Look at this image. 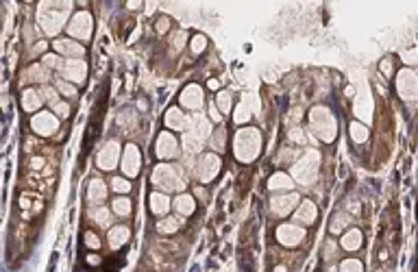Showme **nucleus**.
<instances>
[{
	"label": "nucleus",
	"mask_w": 418,
	"mask_h": 272,
	"mask_svg": "<svg viewBox=\"0 0 418 272\" xmlns=\"http://www.w3.org/2000/svg\"><path fill=\"white\" fill-rule=\"evenodd\" d=\"M92 31H94V20H92V13L87 11H79L72 15V20L68 24V33H70V39H81V42H87L92 37Z\"/></svg>",
	"instance_id": "nucleus-6"
},
{
	"label": "nucleus",
	"mask_w": 418,
	"mask_h": 272,
	"mask_svg": "<svg viewBox=\"0 0 418 272\" xmlns=\"http://www.w3.org/2000/svg\"><path fill=\"white\" fill-rule=\"evenodd\" d=\"M275 272H285V268H283V266H277V268H275Z\"/></svg>",
	"instance_id": "nucleus-55"
},
{
	"label": "nucleus",
	"mask_w": 418,
	"mask_h": 272,
	"mask_svg": "<svg viewBox=\"0 0 418 272\" xmlns=\"http://www.w3.org/2000/svg\"><path fill=\"white\" fill-rule=\"evenodd\" d=\"M179 103H181L185 109H192L199 113L203 109V103H205V96H203V89L196 85V83H190L183 92H181V98H179Z\"/></svg>",
	"instance_id": "nucleus-15"
},
{
	"label": "nucleus",
	"mask_w": 418,
	"mask_h": 272,
	"mask_svg": "<svg viewBox=\"0 0 418 272\" xmlns=\"http://www.w3.org/2000/svg\"><path fill=\"white\" fill-rule=\"evenodd\" d=\"M190 133H194L199 139H203V142H207L211 137V122L205 118L201 111L194 113V118L190 120Z\"/></svg>",
	"instance_id": "nucleus-18"
},
{
	"label": "nucleus",
	"mask_w": 418,
	"mask_h": 272,
	"mask_svg": "<svg viewBox=\"0 0 418 272\" xmlns=\"http://www.w3.org/2000/svg\"><path fill=\"white\" fill-rule=\"evenodd\" d=\"M53 111H55V115H59V118H68V115H70V105L59 101L57 105H53Z\"/></svg>",
	"instance_id": "nucleus-43"
},
{
	"label": "nucleus",
	"mask_w": 418,
	"mask_h": 272,
	"mask_svg": "<svg viewBox=\"0 0 418 272\" xmlns=\"http://www.w3.org/2000/svg\"><path fill=\"white\" fill-rule=\"evenodd\" d=\"M31 129L42 137H51V135H55V131L59 129V120H57V115L51 111H37L31 118Z\"/></svg>",
	"instance_id": "nucleus-9"
},
{
	"label": "nucleus",
	"mask_w": 418,
	"mask_h": 272,
	"mask_svg": "<svg viewBox=\"0 0 418 272\" xmlns=\"http://www.w3.org/2000/svg\"><path fill=\"white\" fill-rule=\"evenodd\" d=\"M27 79L29 81H37V83H46V81H48V72H46L44 65L33 63L29 68V72H27Z\"/></svg>",
	"instance_id": "nucleus-32"
},
{
	"label": "nucleus",
	"mask_w": 418,
	"mask_h": 272,
	"mask_svg": "<svg viewBox=\"0 0 418 272\" xmlns=\"http://www.w3.org/2000/svg\"><path fill=\"white\" fill-rule=\"evenodd\" d=\"M155 155H157L159 159H175L179 155V142L170 131H163V133L157 135V142H155Z\"/></svg>",
	"instance_id": "nucleus-10"
},
{
	"label": "nucleus",
	"mask_w": 418,
	"mask_h": 272,
	"mask_svg": "<svg viewBox=\"0 0 418 272\" xmlns=\"http://www.w3.org/2000/svg\"><path fill=\"white\" fill-rule=\"evenodd\" d=\"M290 139H292L294 144H305V135H303V131H301L299 127L290 129Z\"/></svg>",
	"instance_id": "nucleus-50"
},
{
	"label": "nucleus",
	"mask_w": 418,
	"mask_h": 272,
	"mask_svg": "<svg viewBox=\"0 0 418 272\" xmlns=\"http://www.w3.org/2000/svg\"><path fill=\"white\" fill-rule=\"evenodd\" d=\"M42 166H44V159H42V157H33V159H31V168H33V170H39Z\"/></svg>",
	"instance_id": "nucleus-52"
},
{
	"label": "nucleus",
	"mask_w": 418,
	"mask_h": 272,
	"mask_svg": "<svg viewBox=\"0 0 418 272\" xmlns=\"http://www.w3.org/2000/svg\"><path fill=\"white\" fill-rule=\"evenodd\" d=\"M349 133H351V139H353L355 144H364L368 139V127H364L362 122H351Z\"/></svg>",
	"instance_id": "nucleus-29"
},
{
	"label": "nucleus",
	"mask_w": 418,
	"mask_h": 272,
	"mask_svg": "<svg viewBox=\"0 0 418 272\" xmlns=\"http://www.w3.org/2000/svg\"><path fill=\"white\" fill-rule=\"evenodd\" d=\"M172 207L177 209V213H181V216H192L194 209H196V203H194V196L190 194H179L175 203H172Z\"/></svg>",
	"instance_id": "nucleus-26"
},
{
	"label": "nucleus",
	"mask_w": 418,
	"mask_h": 272,
	"mask_svg": "<svg viewBox=\"0 0 418 272\" xmlns=\"http://www.w3.org/2000/svg\"><path fill=\"white\" fill-rule=\"evenodd\" d=\"M89 218H92L96 225L105 227V229L111 225V213H109L107 207H96V209H92V211H89Z\"/></svg>",
	"instance_id": "nucleus-30"
},
{
	"label": "nucleus",
	"mask_w": 418,
	"mask_h": 272,
	"mask_svg": "<svg viewBox=\"0 0 418 272\" xmlns=\"http://www.w3.org/2000/svg\"><path fill=\"white\" fill-rule=\"evenodd\" d=\"M185 39H187V33L185 31H179L175 37H172V48H177V51H181V48L185 46Z\"/></svg>",
	"instance_id": "nucleus-46"
},
{
	"label": "nucleus",
	"mask_w": 418,
	"mask_h": 272,
	"mask_svg": "<svg viewBox=\"0 0 418 272\" xmlns=\"http://www.w3.org/2000/svg\"><path fill=\"white\" fill-rule=\"evenodd\" d=\"M53 48H55L57 55H63V57H68V59H81L85 53L83 46L77 44L75 39H55Z\"/></svg>",
	"instance_id": "nucleus-17"
},
{
	"label": "nucleus",
	"mask_w": 418,
	"mask_h": 272,
	"mask_svg": "<svg viewBox=\"0 0 418 272\" xmlns=\"http://www.w3.org/2000/svg\"><path fill=\"white\" fill-rule=\"evenodd\" d=\"M401 59H403V63H407V65H416L418 63V51H407V53L401 55Z\"/></svg>",
	"instance_id": "nucleus-49"
},
{
	"label": "nucleus",
	"mask_w": 418,
	"mask_h": 272,
	"mask_svg": "<svg viewBox=\"0 0 418 272\" xmlns=\"http://www.w3.org/2000/svg\"><path fill=\"white\" fill-rule=\"evenodd\" d=\"M379 70H381L383 77H392V72H395V65H392V59H390V57H386V59H381V63H379Z\"/></svg>",
	"instance_id": "nucleus-45"
},
{
	"label": "nucleus",
	"mask_w": 418,
	"mask_h": 272,
	"mask_svg": "<svg viewBox=\"0 0 418 272\" xmlns=\"http://www.w3.org/2000/svg\"><path fill=\"white\" fill-rule=\"evenodd\" d=\"M87 199L89 203H101L107 199V185H105L103 179H92L87 187Z\"/></svg>",
	"instance_id": "nucleus-24"
},
{
	"label": "nucleus",
	"mask_w": 418,
	"mask_h": 272,
	"mask_svg": "<svg viewBox=\"0 0 418 272\" xmlns=\"http://www.w3.org/2000/svg\"><path fill=\"white\" fill-rule=\"evenodd\" d=\"M63 81H70V83H83L87 77V65L83 59H65L63 61Z\"/></svg>",
	"instance_id": "nucleus-14"
},
{
	"label": "nucleus",
	"mask_w": 418,
	"mask_h": 272,
	"mask_svg": "<svg viewBox=\"0 0 418 272\" xmlns=\"http://www.w3.org/2000/svg\"><path fill=\"white\" fill-rule=\"evenodd\" d=\"M42 98H46V101L51 103V107L59 103V96H57V92L53 87H42Z\"/></svg>",
	"instance_id": "nucleus-44"
},
{
	"label": "nucleus",
	"mask_w": 418,
	"mask_h": 272,
	"mask_svg": "<svg viewBox=\"0 0 418 272\" xmlns=\"http://www.w3.org/2000/svg\"><path fill=\"white\" fill-rule=\"evenodd\" d=\"M183 148H185V153L187 155H196V153H201L203 151V146H205V142L203 139H199L194 133H190V131H185V135H183Z\"/></svg>",
	"instance_id": "nucleus-28"
},
{
	"label": "nucleus",
	"mask_w": 418,
	"mask_h": 272,
	"mask_svg": "<svg viewBox=\"0 0 418 272\" xmlns=\"http://www.w3.org/2000/svg\"><path fill=\"white\" fill-rule=\"evenodd\" d=\"M87 263H89V266H98V263H101V259H98L96 255H87Z\"/></svg>",
	"instance_id": "nucleus-54"
},
{
	"label": "nucleus",
	"mask_w": 418,
	"mask_h": 272,
	"mask_svg": "<svg viewBox=\"0 0 418 272\" xmlns=\"http://www.w3.org/2000/svg\"><path fill=\"white\" fill-rule=\"evenodd\" d=\"M111 187H113V192H118V194H129L131 192V181L125 179V177H113Z\"/></svg>",
	"instance_id": "nucleus-34"
},
{
	"label": "nucleus",
	"mask_w": 418,
	"mask_h": 272,
	"mask_svg": "<svg viewBox=\"0 0 418 272\" xmlns=\"http://www.w3.org/2000/svg\"><path fill=\"white\" fill-rule=\"evenodd\" d=\"M342 249L344 251H357L362 249V231L359 229H349L342 235Z\"/></svg>",
	"instance_id": "nucleus-27"
},
{
	"label": "nucleus",
	"mask_w": 418,
	"mask_h": 272,
	"mask_svg": "<svg viewBox=\"0 0 418 272\" xmlns=\"http://www.w3.org/2000/svg\"><path fill=\"white\" fill-rule=\"evenodd\" d=\"M205 48H207V37L201 35V33L190 39V51H192V55H201Z\"/></svg>",
	"instance_id": "nucleus-35"
},
{
	"label": "nucleus",
	"mask_w": 418,
	"mask_h": 272,
	"mask_svg": "<svg viewBox=\"0 0 418 272\" xmlns=\"http://www.w3.org/2000/svg\"><path fill=\"white\" fill-rule=\"evenodd\" d=\"M155 29H157V33H166L170 29V20L166 18V15H161V18L157 20V24H155Z\"/></svg>",
	"instance_id": "nucleus-51"
},
{
	"label": "nucleus",
	"mask_w": 418,
	"mask_h": 272,
	"mask_svg": "<svg viewBox=\"0 0 418 272\" xmlns=\"http://www.w3.org/2000/svg\"><path fill=\"white\" fill-rule=\"evenodd\" d=\"M397 92L403 101H418V74L412 70H401L397 77Z\"/></svg>",
	"instance_id": "nucleus-8"
},
{
	"label": "nucleus",
	"mask_w": 418,
	"mask_h": 272,
	"mask_svg": "<svg viewBox=\"0 0 418 272\" xmlns=\"http://www.w3.org/2000/svg\"><path fill=\"white\" fill-rule=\"evenodd\" d=\"M207 87L211 89V92H216V89H220V81H218V79H209V81H207Z\"/></svg>",
	"instance_id": "nucleus-53"
},
{
	"label": "nucleus",
	"mask_w": 418,
	"mask_h": 272,
	"mask_svg": "<svg viewBox=\"0 0 418 272\" xmlns=\"http://www.w3.org/2000/svg\"><path fill=\"white\" fill-rule=\"evenodd\" d=\"M166 127L172 129V131H185L187 127H190V120L185 118V113L181 109L172 107V109L166 111Z\"/></svg>",
	"instance_id": "nucleus-19"
},
{
	"label": "nucleus",
	"mask_w": 418,
	"mask_h": 272,
	"mask_svg": "<svg viewBox=\"0 0 418 272\" xmlns=\"http://www.w3.org/2000/svg\"><path fill=\"white\" fill-rule=\"evenodd\" d=\"M42 103H44V98H42V92H37V89H24V94H22V107L27 109L29 113H35L37 109H42Z\"/></svg>",
	"instance_id": "nucleus-21"
},
{
	"label": "nucleus",
	"mask_w": 418,
	"mask_h": 272,
	"mask_svg": "<svg viewBox=\"0 0 418 272\" xmlns=\"http://www.w3.org/2000/svg\"><path fill=\"white\" fill-rule=\"evenodd\" d=\"M131 209H133V205H131L129 196H118V199L113 201V211H116V216H129Z\"/></svg>",
	"instance_id": "nucleus-33"
},
{
	"label": "nucleus",
	"mask_w": 418,
	"mask_h": 272,
	"mask_svg": "<svg viewBox=\"0 0 418 272\" xmlns=\"http://www.w3.org/2000/svg\"><path fill=\"white\" fill-rule=\"evenodd\" d=\"M209 118L214 120L216 125H220V122H223V111L218 109V105H216V103H211V105H209Z\"/></svg>",
	"instance_id": "nucleus-48"
},
{
	"label": "nucleus",
	"mask_w": 418,
	"mask_h": 272,
	"mask_svg": "<svg viewBox=\"0 0 418 272\" xmlns=\"http://www.w3.org/2000/svg\"><path fill=\"white\" fill-rule=\"evenodd\" d=\"M120 166H122V172H125L129 179L137 177L139 168H142V155H139V148L135 144H127L125 146V155H122Z\"/></svg>",
	"instance_id": "nucleus-11"
},
{
	"label": "nucleus",
	"mask_w": 418,
	"mask_h": 272,
	"mask_svg": "<svg viewBox=\"0 0 418 272\" xmlns=\"http://www.w3.org/2000/svg\"><path fill=\"white\" fill-rule=\"evenodd\" d=\"M299 205V194H279L270 199V209L275 216H288Z\"/></svg>",
	"instance_id": "nucleus-16"
},
{
	"label": "nucleus",
	"mask_w": 418,
	"mask_h": 272,
	"mask_svg": "<svg viewBox=\"0 0 418 272\" xmlns=\"http://www.w3.org/2000/svg\"><path fill=\"white\" fill-rule=\"evenodd\" d=\"M149 205H151V211L155 213V216H166V213L170 211V199L163 192H153L151 199H149Z\"/></svg>",
	"instance_id": "nucleus-22"
},
{
	"label": "nucleus",
	"mask_w": 418,
	"mask_h": 272,
	"mask_svg": "<svg viewBox=\"0 0 418 272\" xmlns=\"http://www.w3.org/2000/svg\"><path fill=\"white\" fill-rule=\"evenodd\" d=\"M129 237H131V229L118 225V227H111L107 240H109L111 249H120V246H125V244L129 242Z\"/></svg>",
	"instance_id": "nucleus-23"
},
{
	"label": "nucleus",
	"mask_w": 418,
	"mask_h": 272,
	"mask_svg": "<svg viewBox=\"0 0 418 272\" xmlns=\"http://www.w3.org/2000/svg\"><path fill=\"white\" fill-rule=\"evenodd\" d=\"M259 148H261V135H259L257 129L247 127V129H240L235 133L233 153L242 163H251L259 155Z\"/></svg>",
	"instance_id": "nucleus-3"
},
{
	"label": "nucleus",
	"mask_w": 418,
	"mask_h": 272,
	"mask_svg": "<svg viewBox=\"0 0 418 272\" xmlns=\"http://www.w3.org/2000/svg\"><path fill=\"white\" fill-rule=\"evenodd\" d=\"M44 63L48 65V68L59 70V72H61V68H63V61L59 59V55H46V57H44Z\"/></svg>",
	"instance_id": "nucleus-42"
},
{
	"label": "nucleus",
	"mask_w": 418,
	"mask_h": 272,
	"mask_svg": "<svg viewBox=\"0 0 418 272\" xmlns=\"http://www.w3.org/2000/svg\"><path fill=\"white\" fill-rule=\"evenodd\" d=\"M294 218H297V222H301V225H311V222H316V218H318L316 205L311 201H303L299 205L297 213H294Z\"/></svg>",
	"instance_id": "nucleus-20"
},
{
	"label": "nucleus",
	"mask_w": 418,
	"mask_h": 272,
	"mask_svg": "<svg viewBox=\"0 0 418 272\" xmlns=\"http://www.w3.org/2000/svg\"><path fill=\"white\" fill-rule=\"evenodd\" d=\"M179 227H181V222H179L177 218H161L157 222V231L163 235H170V233H177Z\"/></svg>",
	"instance_id": "nucleus-31"
},
{
	"label": "nucleus",
	"mask_w": 418,
	"mask_h": 272,
	"mask_svg": "<svg viewBox=\"0 0 418 272\" xmlns=\"http://www.w3.org/2000/svg\"><path fill=\"white\" fill-rule=\"evenodd\" d=\"M268 187L273 189V192H290V189L294 187V179L288 177V175H283V172H277V175L270 177Z\"/></svg>",
	"instance_id": "nucleus-25"
},
{
	"label": "nucleus",
	"mask_w": 418,
	"mask_h": 272,
	"mask_svg": "<svg viewBox=\"0 0 418 272\" xmlns=\"http://www.w3.org/2000/svg\"><path fill=\"white\" fill-rule=\"evenodd\" d=\"M211 146H214L216 151H223L225 148V129H218L216 133H211Z\"/></svg>",
	"instance_id": "nucleus-41"
},
{
	"label": "nucleus",
	"mask_w": 418,
	"mask_h": 272,
	"mask_svg": "<svg viewBox=\"0 0 418 272\" xmlns=\"http://www.w3.org/2000/svg\"><path fill=\"white\" fill-rule=\"evenodd\" d=\"M340 272H364V268L357 259H344L340 266Z\"/></svg>",
	"instance_id": "nucleus-40"
},
{
	"label": "nucleus",
	"mask_w": 418,
	"mask_h": 272,
	"mask_svg": "<svg viewBox=\"0 0 418 272\" xmlns=\"http://www.w3.org/2000/svg\"><path fill=\"white\" fill-rule=\"evenodd\" d=\"M318 166H321V153L318 151H307L303 157L292 166V177L294 181H299L301 185H309L314 183V179L318 175Z\"/></svg>",
	"instance_id": "nucleus-5"
},
{
	"label": "nucleus",
	"mask_w": 418,
	"mask_h": 272,
	"mask_svg": "<svg viewBox=\"0 0 418 272\" xmlns=\"http://www.w3.org/2000/svg\"><path fill=\"white\" fill-rule=\"evenodd\" d=\"M70 11H72L70 3H42L39 5L37 22L46 35H57L65 24V18L70 15Z\"/></svg>",
	"instance_id": "nucleus-1"
},
{
	"label": "nucleus",
	"mask_w": 418,
	"mask_h": 272,
	"mask_svg": "<svg viewBox=\"0 0 418 272\" xmlns=\"http://www.w3.org/2000/svg\"><path fill=\"white\" fill-rule=\"evenodd\" d=\"M85 244H87V249H92V251H96L98 246H101V240L96 237L94 231H87L85 233Z\"/></svg>",
	"instance_id": "nucleus-47"
},
{
	"label": "nucleus",
	"mask_w": 418,
	"mask_h": 272,
	"mask_svg": "<svg viewBox=\"0 0 418 272\" xmlns=\"http://www.w3.org/2000/svg\"><path fill=\"white\" fill-rule=\"evenodd\" d=\"M216 105H218V109L223 113H229V111H231V94H229V92H220Z\"/></svg>",
	"instance_id": "nucleus-38"
},
{
	"label": "nucleus",
	"mask_w": 418,
	"mask_h": 272,
	"mask_svg": "<svg viewBox=\"0 0 418 272\" xmlns=\"http://www.w3.org/2000/svg\"><path fill=\"white\" fill-rule=\"evenodd\" d=\"M347 225H349V216L347 213H338V216L331 220V233H340V231H344Z\"/></svg>",
	"instance_id": "nucleus-37"
},
{
	"label": "nucleus",
	"mask_w": 418,
	"mask_h": 272,
	"mask_svg": "<svg viewBox=\"0 0 418 272\" xmlns=\"http://www.w3.org/2000/svg\"><path fill=\"white\" fill-rule=\"evenodd\" d=\"M277 240L283 246H299L303 240H305V229L299 225H281L277 227Z\"/></svg>",
	"instance_id": "nucleus-13"
},
{
	"label": "nucleus",
	"mask_w": 418,
	"mask_h": 272,
	"mask_svg": "<svg viewBox=\"0 0 418 272\" xmlns=\"http://www.w3.org/2000/svg\"><path fill=\"white\" fill-rule=\"evenodd\" d=\"M120 161V144L118 142H107L101 151H98V157H96V166L101 170H113L118 166Z\"/></svg>",
	"instance_id": "nucleus-12"
},
{
	"label": "nucleus",
	"mask_w": 418,
	"mask_h": 272,
	"mask_svg": "<svg viewBox=\"0 0 418 272\" xmlns=\"http://www.w3.org/2000/svg\"><path fill=\"white\" fill-rule=\"evenodd\" d=\"M233 120L237 122V125H247V122L251 120V111H249V107H247V103H242V105H237V107H235Z\"/></svg>",
	"instance_id": "nucleus-36"
},
{
	"label": "nucleus",
	"mask_w": 418,
	"mask_h": 272,
	"mask_svg": "<svg viewBox=\"0 0 418 272\" xmlns=\"http://www.w3.org/2000/svg\"><path fill=\"white\" fill-rule=\"evenodd\" d=\"M57 89H59L63 96H68V98L77 96V87H75V83H70V81H57Z\"/></svg>",
	"instance_id": "nucleus-39"
},
{
	"label": "nucleus",
	"mask_w": 418,
	"mask_h": 272,
	"mask_svg": "<svg viewBox=\"0 0 418 272\" xmlns=\"http://www.w3.org/2000/svg\"><path fill=\"white\" fill-rule=\"evenodd\" d=\"M151 183L157 185L163 192H183L187 185V179L183 175V170L172 163H159L153 168L151 175Z\"/></svg>",
	"instance_id": "nucleus-2"
},
{
	"label": "nucleus",
	"mask_w": 418,
	"mask_h": 272,
	"mask_svg": "<svg viewBox=\"0 0 418 272\" xmlns=\"http://www.w3.org/2000/svg\"><path fill=\"white\" fill-rule=\"evenodd\" d=\"M309 127L311 133L321 137L323 142H333L338 135V122H335L333 113L327 107H314L309 111Z\"/></svg>",
	"instance_id": "nucleus-4"
},
{
	"label": "nucleus",
	"mask_w": 418,
	"mask_h": 272,
	"mask_svg": "<svg viewBox=\"0 0 418 272\" xmlns=\"http://www.w3.org/2000/svg\"><path fill=\"white\" fill-rule=\"evenodd\" d=\"M220 168H223V161L216 153H207L203 155L196 163V177H199L201 183H211L218 175H220Z\"/></svg>",
	"instance_id": "nucleus-7"
}]
</instances>
